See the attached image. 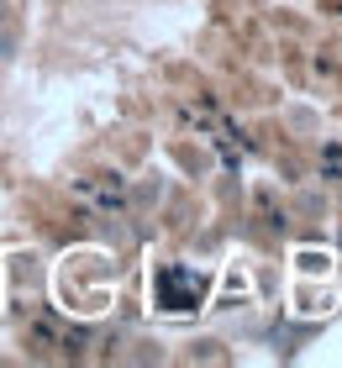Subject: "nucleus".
<instances>
[{
    "label": "nucleus",
    "mask_w": 342,
    "mask_h": 368,
    "mask_svg": "<svg viewBox=\"0 0 342 368\" xmlns=\"http://www.w3.org/2000/svg\"><path fill=\"white\" fill-rule=\"evenodd\" d=\"M158 300H164V305H174V310L195 305V300H201V279H195V273H179V269H169L164 279H158Z\"/></svg>",
    "instance_id": "f257e3e1"
}]
</instances>
